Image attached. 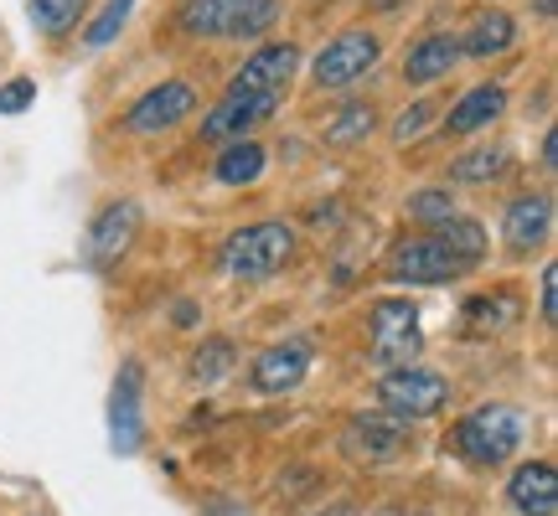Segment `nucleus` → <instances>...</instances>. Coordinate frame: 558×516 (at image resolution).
Returning <instances> with one entry per match:
<instances>
[{
	"label": "nucleus",
	"mask_w": 558,
	"mask_h": 516,
	"mask_svg": "<svg viewBox=\"0 0 558 516\" xmlns=\"http://www.w3.org/2000/svg\"><path fill=\"white\" fill-rule=\"evenodd\" d=\"M522 434H527V414L512 403H486L476 414L460 418L456 429V450L471 465H501L507 455H518Z\"/></svg>",
	"instance_id": "1"
},
{
	"label": "nucleus",
	"mask_w": 558,
	"mask_h": 516,
	"mask_svg": "<svg viewBox=\"0 0 558 516\" xmlns=\"http://www.w3.org/2000/svg\"><path fill=\"white\" fill-rule=\"evenodd\" d=\"M295 258V233L284 222H254L222 243V269L233 279H269Z\"/></svg>",
	"instance_id": "2"
},
{
	"label": "nucleus",
	"mask_w": 558,
	"mask_h": 516,
	"mask_svg": "<svg viewBox=\"0 0 558 516\" xmlns=\"http://www.w3.org/2000/svg\"><path fill=\"white\" fill-rule=\"evenodd\" d=\"M275 21V0H186L181 26L192 37H259Z\"/></svg>",
	"instance_id": "3"
},
{
	"label": "nucleus",
	"mask_w": 558,
	"mask_h": 516,
	"mask_svg": "<svg viewBox=\"0 0 558 516\" xmlns=\"http://www.w3.org/2000/svg\"><path fill=\"white\" fill-rule=\"evenodd\" d=\"M424 352V325L409 299H378L373 305V361H383L388 372L414 367V357Z\"/></svg>",
	"instance_id": "4"
},
{
	"label": "nucleus",
	"mask_w": 558,
	"mask_h": 516,
	"mask_svg": "<svg viewBox=\"0 0 558 516\" xmlns=\"http://www.w3.org/2000/svg\"><path fill=\"white\" fill-rule=\"evenodd\" d=\"M378 52H383V41L373 37V32L352 26V32L331 37V41H326V47L316 52V67H311V78H316V88H352L357 78H367V73H373Z\"/></svg>",
	"instance_id": "5"
},
{
	"label": "nucleus",
	"mask_w": 558,
	"mask_h": 516,
	"mask_svg": "<svg viewBox=\"0 0 558 516\" xmlns=\"http://www.w3.org/2000/svg\"><path fill=\"white\" fill-rule=\"evenodd\" d=\"M378 403H383V414L414 423V418H429L450 403V382L439 378V372H424V367H399V372H388L378 382Z\"/></svg>",
	"instance_id": "6"
},
{
	"label": "nucleus",
	"mask_w": 558,
	"mask_h": 516,
	"mask_svg": "<svg viewBox=\"0 0 558 516\" xmlns=\"http://www.w3.org/2000/svg\"><path fill=\"white\" fill-rule=\"evenodd\" d=\"M465 269H471V263H460V258L435 238H409L388 258V274L399 279V284H445V279H460Z\"/></svg>",
	"instance_id": "7"
},
{
	"label": "nucleus",
	"mask_w": 558,
	"mask_h": 516,
	"mask_svg": "<svg viewBox=\"0 0 558 516\" xmlns=\"http://www.w3.org/2000/svg\"><path fill=\"white\" fill-rule=\"evenodd\" d=\"M197 109V94L186 88V83H156L150 94H140L135 103H130V114H124V130L130 135H160V130H171V124H181L186 114Z\"/></svg>",
	"instance_id": "8"
},
{
	"label": "nucleus",
	"mask_w": 558,
	"mask_h": 516,
	"mask_svg": "<svg viewBox=\"0 0 558 516\" xmlns=\"http://www.w3.org/2000/svg\"><path fill=\"white\" fill-rule=\"evenodd\" d=\"M140 238V207L135 201H109L94 228H88V263L94 269H114Z\"/></svg>",
	"instance_id": "9"
},
{
	"label": "nucleus",
	"mask_w": 558,
	"mask_h": 516,
	"mask_svg": "<svg viewBox=\"0 0 558 516\" xmlns=\"http://www.w3.org/2000/svg\"><path fill=\"white\" fill-rule=\"evenodd\" d=\"M403 444H409V423L393 414H357L341 429V450L352 459H367V465L403 455Z\"/></svg>",
	"instance_id": "10"
},
{
	"label": "nucleus",
	"mask_w": 558,
	"mask_h": 516,
	"mask_svg": "<svg viewBox=\"0 0 558 516\" xmlns=\"http://www.w3.org/2000/svg\"><path fill=\"white\" fill-rule=\"evenodd\" d=\"M300 67V52L290 41H275V47H259L254 58L239 67V78L228 83V94H264V99H279L290 88V73Z\"/></svg>",
	"instance_id": "11"
},
{
	"label": "nucleus",
	"mask_w": 558,
	"mask_h": 516,
	"mask_svg": "<svg viewBox=\"0 0 558 516\" xmlns=\"http://www.w3.org/2000/svg\"><path fill=\"white\" fill-rule=\"evenodd\" d=\"M275 103L279 99H264V94H222V103L202 120V135L207 139H243L254 124H264L269 114H275Z\"/></svg>",
	"instance_id": "12"
},
{
	"label": "nucleus",
	"mask_w": 558,
	"mask_h": 516,
	"mask_svg": "<svg viewBox=\"0 0 558 516\" xmlns=\"http://www.w3.org/2000/svg\"><path fill=\"white\" fill-rule=\"evenodd\" d=\"M305 372H311V346L305 341H284V346H269L254 361V388L259 393H290V388H300Z\"/></svg>",
	"instance_id": "13"
},
{
	"label": "nucleus",
	"mask_w": 558,
	"mask_h": 516,
	"mask_svg": "<svg viewBox=\"0 0 558 516\" xmlns=\"http://www.w3.org/2000/svg\"><path fill=\"white\" fill-rule=\"evenodd\" d=\"M548 228H554V201L543 197V192L512 197V207H507V218H501V233H507V243H512L518 254H527V248H538V243L548 238Z\"/></svg>",
	"instance_id": "14"
},
{
	"label": "nucleus",
	"mask_w": 558,
	"mask_h": 516,
	"mask_svg": "<svg viewBox=\"0 0 558 516\" xmlns=\"http://www.w3.org/2000/svg\"><path fill=\"white\" fill-rule=\"evenodd\" d=\"M507 496L518 506L522 516H554L558 512V470L548 459H527L512 486H507Z\"/></svg>",
	"instance_id": "15"
},
{
	"label": "nucleus",
	"mask_w": 558,
	"mask_h": 516,
	"mask_svg": "<svg viewBox=\"0 0 558 516\" xmlns=\"http://www.w3.org/2000/svg\"><path fill=\"white\" fill-rule=\"evenodd\" d=\"M109 423H114V450H140V361H124L114 378V403H109Z\"/></svg>",
	"instance_id": "16"
},
{
	"label": "nucleus",
	"mask_w": 558,
	"mask_h": 516,
	"mask_svg": "<svg viewBox=\"0 0 558 516\" xmlns=\"http://www.w3.org/2000/svg\"><path fill=\"white\" fill-rule=\"evenodd\" d=\"M460 47L456 37H445V32H429V37H418L409 47V58H403V78L409 83H439L450 67H456Z\"/></svg>",
	"instance_id": "17"
},
{
	"label": "nucleus",
	"mask_w": 558,
	"mask_h": 516,
	"mask_svg": "<svg viewBox=\"0 0 558 516\" xmlns=\"http://www.w3.org/2000/svg\"><path fill=\"white\" fill-rule=\"evenodd\" d=\"M501 114H507V94H501L497 83H481V88H471V94L445 114V130H450V135H476V130H486V124L501 120Z\"/></svg>",
	"instance_id": "18"
},
{
	"label": "nucleus",
	"mask_w": 558,
	"mask_h": 516,
	"mask_svg": "<svg viewBox=\"0 0 558 516\" xmlns=\"http://www.w3.org/2000/svg\"><path fill=\"white\" fill-rule=\"evenodd\" d=\"M512 41H518V21L507 16V11H481V16H471V26H465V37L456 47L471 52V58H497Z\"/></svg>",
	"instance_id": "19"
},
{
	"label": "nucleus",
	"mask_w": 558,
	"mask_h": 516,
	"mask_svg": "<svg viewBox=\"0 0 558 516\" xmlns=\"http://www.w3.org/2000/svg\"><path fill=\"white\" fill-rule=\"evenodd\" d=\"M429 238L445 243V248H450L460 263H471V269H476L481 258H486V228H481L476 218H450V222H439Z\"/></svg>",
	"instance_id": "20"
},
{
	"label": "nucleus",
	"mask_w": 558,
	"mask_h": 516,
	"mask_svg": "<svg viewBox=\"0 0 558 516\" xmlns=\"http://www.w3.org/2000/svg\"><path fill=\"white\" fill-rule=\"evenodd\" d=\"M259 171H264V145H254V139H233L218 156V181H228V186H248V181H259Z\"/></svg>",
	"instance_id": "21"
},
{
	"label": "nucleus",
	"mask_w": 558,
	"mask_h": 516,
	"mask_svg": "<svg viewBox=\"0 0 558 516\" xmlns=\"http://www.w3.org/2000/svg\"><path fill=\"white\" fill-rule=\"evenodd\" d=\"M233 361H239V346L228 336H207L197 346V357H192V378L207 388V382H218V378H228L233 372Z\"/></svg>",
	"instance_id": "22"
},
{
	"label": "nucleus",
	"mask_w": 558,
	"mask_h": 516,
	"mask_svg": "<svg viewBox=\"0 0 558 516\" xmlns=\"http://www.w3.org/2000/svg\"><path fill=\"white\" fill-rule=\"evenodd\" d=\"M83 5H88V0H26V16H32V26H37V32L62 37V32L83 16Z\"/></svg>",
	"instance_id": "23"
},
{
	"label": "nucleus",
	"mask_w": 558,
	"mask_h": 516,
	"mask_svg": "<svg viewBox=\"0 0 558 516\" xmlns=\"http://www.w3.org/2000/svg\"><path fill=\"white\" fill-rule=\"evenodd\" d=\"M373 109H367V103H347V109H341L337 120L326 124V145H357V139H367L373 135Z\"/></svg>",
	"instance_id": "24"
},
{
	"label": "nucleus",
	"mask_w": 558,
	"mask_h": 516,
	"mask_svg": "<svg viewBox=\"0 0 558 516\" xmlns=\"http://www.w3.org/2000/svg\"><path fill=\"white\" fill-rule=\"evenodd\" d=\"M507 171V150H465V156L450 165L456 181H497Z\"/></svg>",
	"instance_id": "25"
},
{
	"label": "nucleus",
	"mask_w": 558,
	"mask_h": 516,
	"mask_svg": "<svg viewBox=\"0 0 558 516\" xmlns=\"http://www.w3.org/2000/svg\"><path fill=\"white\" fill-rule=\"evenodd\" d=\"M409 218L439 228V222L456 218V197H450V192H414V197H409Z\"/></svg>",
	"instance_id": "26"
},
{
	"label": "nucleus",
	"mask_w": 558,
	"mask_h": 516,
	"mask_svg": "<svg viewBox=\"0 0 558 516\" xmlns=\"http://www.w3.org/2000/svg\"><path fill=\"white\" fill-rule=\"evenodd\" d=\"M135 11V0H109L99 11V21L88 26V47H104V41H114V32L124 26V16Z\"/></svg>",
	"instance_id": "27"
},
{
	"label": "nucleus",
	"mask_w": 558,
	"mask_h": 516,
	"mask_svg": "<svg viewBox=\"0 0 558 516\" xmlns=\"http://www.w3.org/2000/svg\"><path fill=\"white\" fill-rule=\"evenodd\" d=\"M497 316L518 320V299H512V295H492V299H471V305H465V320H476V325H501Z\"/></svg>",
	"instance_id": "28"
},
{
	"label": "nucleus",
	"mask_w": 558,
	"mask_h": 516,
	"mask_svg": "<svg viewBox=\"0 0 558 516\" xmlns=\"http://www.w3.org/2000/svg\"><path fill=\"white\" fill-rule=\"evenodd\" d=\"M429 124H435V103H409V109H403V120L393 124V139L409 145V139H418Z\"/></svg>",
	"instance_id": "29"
},
{
	"label": "nucleus",
	"mask_w": 558,
	"mask_h": 516,
	"mask_svg": "<svg viewBox=\"0 0 558 516\" xmlns=\"http://www.w3.org/2000/svg\"><path fill=\"white\" fill-rule=\"evenodd\" d=\"M32 99H37V83H32V78H11L5 88H0V114H26V109H32Z\"/></svg>",
	"instance_id": "30"
},
{
	"label": "nucleus",
	"mask_w": 558,
	"mask_h": 516,
	"mask_svg": "<svg viewBox=\"0 0 558 516\" xmlns=\"http://www.w3.org/2000/svg\"><path fill=\"white\" fill-rule=\"evenodd\" d=\"M558 316V269H543V320Z\"/></svg>",
	"instance_id": "31"
},
{
	"label": "nucleus",
	"mask_w": 558,
	"mask_h": 516,
	"mask_svg": "<svg viewBox=\"0 0 558 516\" xmlns=\"http://www.w3.org/2000/svg\"><path fill=\"white\" fill-rule=\"evenodd\" d=\"M202 516H248L243 506H233V501H207L202 506Z\"/></svg>",
	"instance_id": "32"
},
{
	"label": "nucleus",
	"mask_w": 558,
	"mask_h": 516,
	"mask_svg": "<svg viewBox=\"0 0 558 516\" xmlns=\"http://www.w3.org/2000/svg\"><path fill=\"white\" fill-rule=\"evenodd\" d=\"M326 516H357V512H352V506H331V512H326Z\"/></svg>",
	"instance_id": "33"
}]
</instances>
